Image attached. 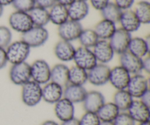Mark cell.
Returning a JSON list of instances; mask_svg holds the SVG:
<instances>
[{
  "label": "cell",
  "mask_w": 150,
  "mask_h": 125,
  "mask_svg": "<svg viewBox=\"0 0 150 125\" xmlns=\"http://www.w3.org/2000/svg\"><path fill=\"white\" fill-rule=\"evenodd\" d=\"M5 50L8 62L16 64L26 61L30 54L31 48L21 40L11 42Z\"/></svg>",
  "instance_id": "cell-1"
},
{
  "label": "cell",
  "mask_w": 150,
  "mask_h": 125,
  "mask_svg": "<svg viewBox=\"0 0 150 125\" xmlns=\"http://www.w3.org/2000/svg\"><path fill=\"white\" fill-rule=\"evenodd\" d=\"M21 100L28 107L38 105L42 100V86L33 81H29L22 86Z\"/></svg>",
  "instance_id": "cell-2"
},
{
  "label": "cell",
  "mask_w": 150,
  "mask_h": 125,
  "mask_svg": "<svg viewBox=\"0 0 150 125\" xmlns=\"http://www.w3.org/2000/svg\"><path fill=\"white\" fill-rule=\"evenodd\" d=\"M49 34L45 27L35 26L22 34L21 40L30 48H38L43 45L48 40Z\"/></svg>",
  "instance_id": "cell-3"
},
{
  "label": "cell",
  "mask_w": 150,
  "mask_h": 125,
  "mask_svg": "<svg viewBox=\"0 0 150 125\" xmlns=\"http://www.w3.org/2000/svg\"><path fill=\"white\" fill-rule=\"evenodd\" d=\"M32 81L45 85L51 81V67L44 59H37L30 64Z\"/></svg>",
  "instance_id": "cell-4"
},
{
  "label": "cell",
  "mask_w": 150,
  "mask_h": 125,
  "mask_svg": "<svg viewBox=\"0 0 150 125\" xmlns=\"http://www.w3.org/2000/svg\"><path fill=\"white\" fill-rule=\"evenodd\" d=\"M9 77L13 84L22 86L32 80L30 64L26 61L12 64L9 72Z\"/></svg>",
  "instance_id": "cell-5"
},
{
  "label": "cell",
  "mask_w": 150,
  "mask_h": 125,
  "mask_svg": "<svg viewBox=\"0 0 150 125\" xmlns=\"http://www.w3.org/2000/svg\"><path fill=\"white\" fill-rule=\"evenodd\" d=\"M83 29V26L80 22L69 19L58 26L57 32L61 40L71 42L72 41L79 39Z\"/></svg>",
  "instance_id": "cell-6"
},
{
  "label": "cell",
  "mask_w": 150,
  "mask_h": 125,
  "mask_svg": "<svg viewBox=\"0 0 150 125\" xmlns=\"http://www.w3.org/2000/svg\"><path fill=\"white\" fill-rule=\"evenodd\" d=\"M9 24L16 32L23 34L34 26L29 13L21 11H15L9 17Z\"/></svg>",
  "instance_id": "cell-7"
},
{
  "label": "cell",
  "mask_w": 150,
  "mask_h": 125,
  "mask_svg": "<svg viewBox=\"0 0 150 125\" xmlns=\"http://www.w3.org/2000/svg\"><path fill=\"white\" fill-rule=\"evenodd\" d=\"M73 60L74 61L76 66L86 71H89L98 64L92 50L82 46L76 49Z\"/></svg>",
  "instance_id": "cell-8"
},
{
  "label": "cell",
  "mask_w": 150,
  "mask_h": 125,
  "mask_svg": "<svg viewBox=\"0 0 150 125\" xmlns=\"http://www.w3.org/2000/svg\"><path fill=\"white\" fill-rule=\"evenodd\" d=\"M111 68L105 64L98 63L87 71L88 81L95 86H101L108 83Z\"/></svg>",
  "instance_id": "cell-9"
},
{
  "label": "cell",
  "mask_w": 150,
  "mask_h": 125,
  "mask_svg": "<svg viewBox=\"0 0 150 125\" xmlns=\"http://www.w3.org/2000/svg\"><path fill=\"white\" fill-rule=\"evenodd\" d=\"M131 38V34L122 28H119L116 29L115 32L110 38L108 42L114 50V54L120 55L127 51Z\"/></svg>",
  "instance_id": "cell-10"
},
{
  "label": "cell",
  "mask_w": 150,
  "mask_h": 125,
  "mask_svg": "<svg viewBox=\"0 0 150 125\" xmlns=\"http://www.w3.org/2000/svg\"><path fill=\"white\" fill-rule=\"evenodd\" d=\"M126 89L133 99H140L144 94L149 90V80L141 73L133 75V76H131Z\"/></svg>",
  "instance_id": "cell-11"
},
{
  "label": "cell",
  "mask_w": 150,
  "mask_h": 125,
  "mask_svg": "<svg viewBox=\"0 0 150 125\" xmlns=\"http://www.w3.org/2000/svg\"><path fill=\"white\" fill-rule=\"evenodd\" d=\"M130 78L131 75L122 66L119 65L111 69L108 82L117 90H122L126 89Z\"/></svg>",
  "instance_id": "cell-12"
},
{
  "label": "cell",
  "mask_w": 150,
  "mask_h": 125,
  "mask_svg": "<svg viewBox=\"0 0 150 125\" xmlns=\"http://www.w3.org/2000/svg\"><path fill=\"white\" fill-rule=\"evenodd\" d=\"M93 52L98 63L107 64L114 58V52L108 40H99L93 47Z\"/></svg>",
  "instance_id": "cell-13"
},
{
  "label": "cell",
  "mask_w": 150,
  "mask_h": 125,
  "mask_svg": "<svg viewBox=\"0 0 150 125\" xmlns=\"http://www.w3.org/2000/svg\"><path fill=\"white\" fill-rule=\"evenodd\" d=\"M120 66L130 75L139 74L142 71V59L133 55L128 51L120 54Z\"/></svg>",
  "instance_id": "cell-14"
},
{
  "label": "cell",
  "mask_w": 150,
  "mask_h": 125,
  "mask_svg": "<svg viewBox=\"0 0 150 125\" xmlns=\"http://www.w3.org/2000/svg\"><path fill=\"white\" fill-rule=\"evenodd\" d=\"M127 112L136 122L141 123L149 121V107L144 104L140 100H133Z\"/></svg>",
  "instance_id": "cell-15"
},
{
  "label": "cell",
  "mask_w": 150,
  "mask_h": 125,
  "mask_svg": "<svg viewBox=\"0 0 150 125\" xmlns=\"http://www.w3.org/2000/svg\"><path fill=\"white\" fill-rule=\"evenodd\" d=\"M105 102V97L101 92L98 91H91L87 92L82 103L83 109L86 112L96 114Z\"/></svg>",
  "instance_id": "cell-16"
},
{
  "label": "cell",
  "mask_w": 150,
  "mask_h": 125,
  "mask_svg": "<svg viewBox=\"0 0 150 125\" xmlns=\"http://www.w3.org/2000/svg\"><path fill=\"white\" fill-rule=\"evenodd\" d=\"M64 88L54 82L49 81L42 87V100L49 104H55L63 97Z\"/></svg>",
  "instance_id": "cell-17"
},
{
  "label": "cell",
  "mask_w": 150,
  "mask_h": 125,
  "mask_svg": "<svg viewBox=\"0 0 150 125\" xmlns=\"http://www.w3.org/2000/svg\"><path fill=\"white\" fill-rule=\"evenodd\" d=\"M54 106V112L56 117L62 122L74 118L75 106L74 104L65 98L62 97L56 102Z\"/></svg>",
  "instance_id": "cell-18"
},
{
  "label": "cell",
  "mask_w": 150,
  "mask_h": 125,
  "mask_svg": "<svg viewBox=\"0 0 150 125\" xmlns=\"http://www.w3.org/2000/svg\"><path fill=\"white\" fill-rule=\"evenodd\" d=\"M69 19L80 22L88 16L89 5L87 1L83 0H76L67 7Z\"/></svg>",
  "instance_id": "cell-19"
},
{
  "label": "cell",
  "mask_w": 150,
  "mask_h": 125,
  "mask_svg": "<svg viewBox=\"0 0 150 125\" xmlns=\"http://www.w3.org/2000/svg\"><path fill=\"white\" fill-rule=\"evenodd\" d=\"M127 51L141 59L146 57L149 51V37L146 39L139 37H132Z\"/></svg>",
  "instance_id": "cell-20"
},
{
  "label": "cell",
  "mask_w": 150,
  "mask_h": 125,
  "mask_svg": "<svg viewBox=\"0 0 150 125\" xmlns=\"http://www.w3.org/2000/svg\"><path fill=\"white\" fill-rule=\"evenodd\" d=\"M56 57L63 62H67L73 59L76 48L70 42L61 40L54 46Z\"/></svg>",
  "instance_id": "cell-21"
},
{
  "label": "cell",
  "mask_w": 150,
  "mask_h": 125,
  "mask_svg": "<svg viewBox=\"0 0 150 125\" xmlns=\"http://www.w3.org/2000/svg\"><path fill=\"white\" fill-rule=\"evenodd\" d=\"M119 22L120 23L122 29L130 34L139 30L142 24L134 11L130 9L122 11Z\"/></svg>",
  "instance_id": "cell-22"
},
{
  "label": "cell",
  "mask_w": 150,
  "mask_h": 125,
  "mask_svg": "<svg viewBox=\"0 0 150 125\" xmlns=\"http://www.w3.org/2000/svg\"><path fill=\"white\" fill-rule=\"evenodd\" d=\"M87 94L83 86L68 84L64 88L63 97L68 100L72 103H79L82 102Z\"/></svg>",
  "instance_id": "cell-23"
},
{
  "label": "cell",
  "mask_w": 150,
  "mask_h": 125,
  "mask_svg": "<svg viewBox=\"0 0 150 125\" xmlns=\"http://www.w3.org/2000/svg\"><path fill=\"white\" fill-rule=\"evenodd\" d=\"M64 88L69 84V67L64 64H57L51 70V81Z\"/></svg>",
  "instance_id": "cell-24"
},
{
  "label": "cell",
  "mask_w": 150,
  "mask_h": 125,
  "mask_svg": "<svg viewBox=\"0 0 150 125\" xmlns=\"http://www.w3.org/2000/svg\"><path fill=\"white\" fill-rule=\"evenodd\" d=\"M49 19L50 21L54 25L60 26L64 22L69 20L67 7L57 3L50 8Z\"/></svg>",
  "instance_id": "cell-25"
},
{
  "label": "cell",
  "mask_w": 150,
  "mask_h": 125,
  "mask_svg": "<svg viewBox=\"0 0 150 125\" xmlns=\"http://www.w3.org/2000/svg\"><path fill=\"white\" fill-rule=\"evenodd\" d=\"M116 29H117L116 23L110 20L103 19L95 25L94 30L98 35L99 40H108L114 35Z\"/></svg>",
  "instance_id": "cell-26"
},
{
  "label": "cell",
  "mask_w": 150,
  "mask_h": 125,
  "mask_svg": "<svg viewBox=\"0 0 150 125\" xmlns=\"http://www.w3.org/2000/svg\"><path fill=\"white\" fill-rule=\"evenodd\" d=\"M33 25L35 26L45 27L50 22L49 13L47 9L35 6L29 12Z\"/></svg>",
  "instance_id": "cell-27"
},
{
  "label": "cell",
  "mask_w": 150,
  "mask_h": 125,
  "mask_svg": "<svg viewBox=\"0 0 150 125\" xmlns=\"http://www.w3.org/2000/svg\"><path fill=\"white\" fill-rule=\"evenodd\" d=\"M120 111L113 102H105L96 113L101 121L113 122Z\"/></svg>",
  "instance_id": "cell-28"
},
{
  "label": "cell",
  "mask_w": 150,
  "mask_h": 125,
  "mask_svg": "<svg viewBox=\"0 0 150 125\" xmlns=\"http://www.w3.org/2000/svg\"><path fill=\"white\" fill-rule=\"evenodd\" d=\"M133 97L130 95L127 89L117 90L114 94L113 98V102L119 108L120 112L127 111L130 105L133 101Z\"/></svg>",
  "instance_id": "cell-29"
},
{
  "label": "cell",
  "mask_w": 150,
  "mask_h": 125,
  "mask_svg": "<svg viewBox=\"0 0 150 125\" xmlns=\"http://www.w3.org/2000/svg\"><path fill=\"white\" fill-rule=\"evenodd\" d=\"M88 81L87 71L78 66L69 68V84L83 86Z\"/></svg>",
  "instance_id": "cell-30"
},
{
  "label": "cell",
  "mask_w": 150,
  "mask_h": 125,
  "mask_svg": "<svg viewBox=\"0 0 150 125\" xmlns=\"http://www.w3.org/2000/svg\"><path fill=\"white\" fill-rule=\"evenodd\" d=\"M100 13L103 18L116 23L120 21L122 10L119 8L114 2L110 1L103 10H100Z\"/></svg>",
  "instance_id": "cell-31"
},
{
  "label": "cell",
  "mask_w": 150,
  "mask_h": 125,
  "mask_svg": "<svg viewBox=\"0 0 150 125\" xmlns=\"http://www.w3.org/2000/svg\"><path fill=\"white\" fill-rule=\"evenodd\" d=\"M78 40L82 47L90 49L93 48L99 41V38L95 33V30L92 29H83Z\"/></svg>",
  "instance_id": "cell-32"
},
{
  "label": "cell",
  "mask_w": 150,
  "mask_h": 125,
  "mask_svg": "<svg viewBox=\"0 0 150 125\" xmlns=\"http://www.w3.org/2000/svg\"><path fill=\"white\" fill-rule=\"evenodd\" d=\"M141 23L149 24L150 23V4L147 1H140L137 3L133 10Z\"/></svg>",
  "instance_id": "cell-33"
},
{
  "label": "cell",
  "mask_w": 150,
  "mask_h": 125,
  "mask_svg": "<svg viewBox=\"0 0 150 125\" xmlns=\"http://www.w3.org/2000/svg\"><path fill=\"white\" fill-rule=\"evenodd\" d=\"M12 5L16 11L29 13L36 6L35 0H13Z\"/></svg>",
  "instance_id": "cell-34"
},
{
  "label": "cell",
  "mask_w": 150,
  "mask_h": 125,
  "mask_svg": "<svg viewBox=\"0 0 150 125\" xmlns=\"http://www.w3.org/2000/svg\"><path fill=\"white\" fill-rule=\"evenodd\" d=\"M11 30L5 26H0V47L6 48L12 42Z\"/></svg>",
  "instance_id": "cell-35"
},
{
  "label": "cell",
  "mask_w": 150,
  "mask_h": 125,
  "mask_svg": "<svg viewBox=\"0 0 150 125\" xmlns=\"http://www.w3.org/2000/svg\"><path fill=\"white\" fill-rule=\"evenodd\" d=\"M79 121V125H99L100 123L97 114L91 112H85Z\"/></svg>",
  "instance_id": "cell-36"
},
{
  "label": "cell",
  "mask_w": 150,
  "mask_h": 125,
  "mask_svg": "<svg viewBox=\"0 0 150 125\" xmlns=\"http://www.w3.org/2000/svg\"><path fill=\"white\" fill-rule=\"evenodd\" d=\"M114 125H136V121L129 115L127 111L120 112L113 121Z\"/></svg>",
  "instance_id": "cell-37"
},
{
  "label": "cell",
  "mask_w": 150,
  "mask_h": 125,
  "mask_svg": "<svg viewBox=\"0 0 150 125\" xmlns=\"http://www.w3.org/2000/svg\"><path fill=\"white\" fill-rule=\"evenodd\" d=\"M135 0H114V4L122 11L130 10L134 4Z\"/></svg>",
  "instance_id": "cell-38"
},
{
  "label": "cell",
  "mask_w": 150,
  "mask_h": 125,
  "mask_svg": "<svg viewBox=\"0 0 150 125\" xmlns=\"http://www.w3.org/2000/svg\"><path fill=\"white\" fill-rule=\"evenodd\" d=\"M35 1L36 6L47 9V10L57 4V0H35Z\"/></svg>",
  "instance_id": "cell-39"
},
{
  "label": "cell",
  "mask_w": 150,
  "mask_h": 125,
  "mask_svg": "<svg viewBox=\"0 0 150 125\" xmlns=\"http://www.w3.org/2000/svg\"><path fill=\"white\" fill-rule=\"evenodd\" d=\"M90 2L93 8L100 11L110 2V0H90Z\"/></svg>",
  "instance_id": "cell-40"
},
{
  "label": "cell",
  "mask_w": 150,
  "mask_h": 125,
  "mask_svg": "<svg viewBox=\"0 0 150 125\" xmlns=\"http://www.w3.org/2000/svg\"><path fill=\"white\" fill-rule=\"evenodd\" d=\"M7 63H8V60H7L5 48L0 47V70L5 67Z\"/></svg>",
  "instance_id": "cell-41"
},
{
  "label": "cell",
  "mask_w": 150,
  "mask_h": 125,
  "mask_svg": "<svg viewBox=\"0 0 150 125\" xmlns=\"http://www.w3.org/2000/svg\"><path fill=\"white\" fill-rule=\"evenodd\" d=\"M142 70L146 73H149L150 72V58L146 56L144 59H142Z\"/></svg>",
  "instance_id": "cell-42"
},
{
  "label": "cell",
  "mask_w": 150,
  "mask_h": 125,
  "mask_svg": "<svg viewBox=\"0 0 150 125\" xmlns=\"http://www.w3.org/2000/svg\"><path fill=\"white\" fill-rule=\"evenodd\" d=\"M140 100L147 106L150 107V91L148 90L140 97Z\"/></svg>",
  "instance_id": "cell-43"
},
{
  "label": "cell",
  "mask_w": 150,
  "mask_h": 125,
  "mask_svg": "<svg viewBox=\"0 0 150 125\" xmlns=\"http://www.w3.org/2000/svg\"><path fill=\"white\" fill-rule=\"evenodd\" d=\"M61 125H79V121L78 119L74 117V118L71 119L70 120L63 121V122H62Z\"/></svg>",
  "instance_id": "cell-44"
},
{
  "label": "cell",
  "mask_w": 150,
  "mask_h": 125,
  "mask_svg": "<svg viewBox=\"0 0 150 125\" xmlns=\"http://www.w3.org/2000/svg\"><path fill=\"white\" fill-rule=\"evenodd\" d=\"M75 1L76 0H57V3L62 4V5L66 6V7H68L69 5H70Z\"/></svg>",
  "instance_id": "cell-45"
},
{
  "label": "cell",
  "mask_w": 150,
  "mask_h": 125,
  "mask_svg": "<svg viewBox=\"0 0 150 125\" xmlns=\"http://www.w3.org/2000/svg\"><path fill=\"white\" fill-rule=\"evenodd\" d=\"M41 125H59L57 122L53 120H47V121L42 122Z\"/></svg>",
  "instance_id": "cell-46"
},
{
  "label": "cell",
  "mask_w": 150,
  "mask_h": 125,
  "mask_svg": "<svg viewBox=\"0 0 150 125\" xmlns=\"http://www.w3.org/2000/svg\"><path fill=\"white\" fill-rule=\"evenodd\" d=\"M12 1H13V0H0V4H1V6H3V7H4V6H7L11 4Z\"/></svg>",
  "instance_id": "cell-47"
},
{
  "label": "cell",
  "mask_w": 150,
  "mask_h": 125,
  "mask_svg": "<svg viewBox=\"0 0 150 125\" xmlns=\"http://www.w3.org/2000/svg\"><path fill=\"white\" fill-rule=\"evenodd\" d=\"M99 125H114L113 124V122H111V121H101Z\"/></svg>",
  "instance_id": "cell-48"
},
{
  "label": "cell",
  "mask_w": 150,
  "mask_h": 125,
  "mask_svg": "<svg viewBox=\"0 0 150 125\" xmlns=\"http://www.w3.org/2000/svg\"><path fill=\"white\" fill-rule=\"evenodd\" d=\"M3 12H4V7L0 4V18H1V16H2Z\"/></svg>",
  "instance_id": "cell-49"
},
{
  "label": "cell",
  "mask_w": 150,
  "mask_h": 125,
  "mask_svg": "<svg viewBox=\"0 0 150 125\" xmlns=\"http://www.w3.org/2000/svg\"><path fill=\"white\" fill-rule=\"evenodd\" d=\"M139 125H150V122L149 121H144V122L139 123Z\"/></svg>",
  "instance_id": "cell-50"
},
{
  "label": "cell",
  "mask_w": 150,
  "mask_h": 125,
  "mask_svg": "<svg viewBox=\"0 0 150 125\" xmlns=\"http://www.w3.org/2000/svg\"><path fill=\"white\" fill-rule=\"evenodd\" d=\"M83 1H87V0H83Z\"/></svg>",
  "instance_id": "cell-51"
}]
</instances>
